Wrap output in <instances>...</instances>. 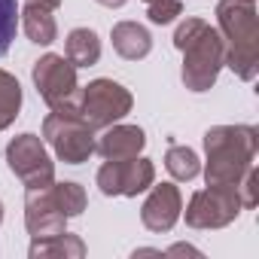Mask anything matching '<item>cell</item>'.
<instances>
[{
  "label": "cell",
  "instance_id": "4fadbf2b",
  "mask_svg": "<svg viewBox=\"0 0 259 259\" xmlns=\"http://www.w3.org/2000/svg\"><path fill=\"white\" fill-rule=\"evenodd\" d=\"M110 40L116 55L125 61H141L153 52V34L141 22H116L110 31Z\"/></svg>",
  "mask_w": 259,
  "mask_h": 259
},
{
  "label": "cell",
  "instance_id": "83f0119b",
  "mask_svg": "<svg viewBox=\"0 0 259 259\" xmlns=\"http://www.w3.org/2000/svg\"><path fill=\"white\" fill-rule=\"evenodd\" d=\"M144 4H156V0H144Z\"/></svg>",
  "mask_w": 259,
  "mask_h": 259
},
{
  "label": "cell",
  "instance_id": "277c9868",
  "mask_svg": "<svg viewBox=\"0 0 259 259\" xmlns=\"http://www.w3.org/2000/svg\"><path fill=\"white\" fill-rule=\"evenodd\" d=\"M43 141L52 147L55 159L64 165H82L95 156V128L79 113L52 110L43 119Z\"/></svg>",
  "mask_w": 259,
  "mask_h": 259
},
{
  "label": "cell",
  "instance_id": "4316f807",
  "mask_svg": "<svg viewBox=\"0 0 259 259\" xmlns=\"http://www.w3.org/2000/svg\"><path fill=\"white\" fill-rule=\"evenodd\" d=\"M244 4H256V0H244Z\"/></svg>",
  "mask_w": 259,
  "mask_h": 259
},
{
  "label": "cell",
  "instance_id": "cb8c5ba5",
  "mask_svg": "<svg viewBox=\"0 0 259 259\" xmlns=\"http://www.w3.org/2000/svg\"><path fill=\"white\" fill-rule=\"evenodd\" d=\"M95 4H101V7H107V10H122L125 0H95Z\"/></svg>",
  "mask_w": 259,
  "mask_h": 259
},
{
  "label": "cell",
  "instance_id": "8992f818",
  "mask_svg": "<svg viewBox=\"0 0 259 259\" xmlns=\"http://www.w3.org/2000/svg\"><path fill=\"white\" fill-rule=\"evenodd\" d=\"M135 107V95L128 92L122 82L116 79H92L82 92H79V116L95 128V132H104L107 125L122 122Z\"/></svg>",
  "mask_w": 259,
  "mask_h": 259
},
{
  "label": "cell",
  "instance_id": "ba28073f",
  "mask_svg": "<svg viewBox=\"0 0 259 259\" xmlns=\"http://www.w3.org/2000/svg\"><path fill=\"white\" fill-rule=\"evenodd\" d=\"M98 189L107 198L125 195V198H138L156 183V165L147 156H132V159H104V165L95 174Z\"/></svg>",
  "mask_w": 259,
  "mask_h": 259
},
{
  "label": "cell",
  "instance_id": "9c48e42d",
  "mask_svg": "<svg viewBox=\"0 0 259 259\" xmlns=\"http://www.w3.org/2000/svg\"><path fill=\"white\" fill-rule=\"evenodd\" d=\"M7 165L25 183V189H43L55 180V162L40 135H19L7 144Z\"/></svg>",
  "mask_w": 259,
  "mask_h": 259
},
{
  "label": "cell",
  "instance_id": "9a60e30c",
  "mask_svg": "<svg viewBox=\"0 0 259 259\" xmlns=\"http://www.w3.org/2000/svg\"><path fill=\"white\" fill-rule=\"evenodd\" d=\"M64 58L79 67H95L101 61V37L92 28H73L64 40Z\"/></svg>",
  "mask_w": 259,
  "mask_h": 259
},
{
  "label": "cell",
  "instance_id": "d6986e66",
  "mask_svg": "<svg viewBox=\"0 0 259 259\" xmlns=\"http://www.w3.org/2000/svg\"><path fill=\"white\" fill-rule=\"evenodd\" d=\"M52 192H55L61 210L67 213V220L79 217V213L89 207V195H85V189H82L79 183H73V180H61V183L52 180Z\"/></svg>",
  "mask_w": 259,
  "mask_h": 259
},
{
  "label": "cell",
  "instance_id": "484cf974",
  "mask_svg": "<svg viewBox=\"0 0 259 259\" xmlns=\"http://www.w3.org/2000/svg\"><path fill=\"white\" fill-rule=\"evenodd\" d=\"M0 223H4V201H0Z\"/></svg>",
  "mask_w": 259,
  "mask_h": 259
},
{
  "label": "cell",
  "instance_id": "30bf717a",
  "mask_svg": "<svg viewBox=\"0 0 259 259\" xmlns=\"http://www.w3.org/2000/svg\"><path fill=\"white\" fill-rule=\"evenodd\" d=\"M25 229L31 235V241H43L52 235L67 232V213L61 210L52 183L43 189H28L25 192Z\"/></svg>",
  "mask_w": 259,
  "mask_h": 259
},
{
  "label": "cell",
  "instance_id": "ac0fdd59",
  "mask_svg": "<svg viewBox=\"0 0 259 259\" xmlns=\"http://www.w3.org/2000/svg\"><path fill=\"white\" fill-rule=\"evenodd\" d=\"M22 113V82L0 67V132L10 128Z\"/></svg>",
  "mask_w": 259,
  "mask_h": 259
},
{
  "label": "cell",
  "instance_id": "6da1fadb",
  "mask_svg": "<svg viewBox=\"0 0 259 259\" xmlns=\"http://www.w3.org/2000/svg\"><path fill=\"white\" fill-rule=\"evenodd\" d=\"M259 153V132L253 125H213L204 132V183L238 186Z\"/></svg>",
  "mask_w": 259,
  "mask_h": 259
},
{
  "label": "cell",
  "instance_id": "e0dca14e",
  "mask_svg": "<svg viewBox=\"0 0 259 259\" xmlns=\"http://www.w3.org/2000/svg\"><path fill=\"white\" fill-rule=\"evenodd\" d=\"M165 168L174 180L180 183H189L201 174V159L192 147H183V144H171L168 153H165Z\"/></svg>",
  "mask_w": 259,
  "mask_h": 259
},
{
  "label": "cell",
  "instance_id": "44dd1931",
  "mask_svg": "<svg viewBox=\"0 0 259 259\" xmlns=\"http://www.w3.org/2000/svg\"><path fill=\"white\" fill-rule=\"evenodd\" d=\"M147 16L153 25H171L177 22V16H183V4L180 0H156V4H150Z\"/></svg>",
  "mask_w": 259,
  "mask_h": 259
},
{
  "label": "cell",
  "instance_id": "ffe728a7",
  "mask_svg": "<svg viewBox=\"0 0 259 259\" xmlns=\"http://www.w3.org/2000/svg\"><path fill=\"white\" fill-rule=\"evenodd\" d=\"M19 34V4L16 0H0V58H4Z\"/></svg>",
  "mask_w": 259,
  "mask_h": 259
},
{
  "label": "cell",
  "instance_id": "d4e9b609",
  "mask_svg": "<svg viewBox=\"0 0 259 259\" xmlns=\"http://www.w3.org/2000/svg\"><path fill=\"white\" fill-rule=\"evenodd\" d=\"M28 4H40V7H46V10H58L61 0H28Z\"/></svg>",
  "mask_w": 259,
  "mask_h": 259
},
{
  "label": "cell",
  "instance_id": "8fae6325",
  "mask_svg": "<svg viewBox=\"0 0 259 259\" xmlns=\"http://www.w3.org/2000/svg\"><path fill=\"white\" fill-rule=\"evenodd\" d=\"M180 210H183L180 186L177 183H153L150 195H147V201L141 207V223H144L147 232L165 235V232H171L177 226Z\"/></svg>",
  "mask_w": 259,
  "mask_h": 259
},
{
  "label": "cell",
  "instance_id": "603a6c76",
  "mask_svg": "<svg viewBox=\"0 0 259 259\" xmlns=\"http://www.w3.org/2000/svg\"><path fill=\"white\" fill-rule=\"evenodd\" d=\"M177 253H192V256H201V250L189 247V244H174L171 250H165V256H177Z\"/></svg>",
  "mask_w": 259,
  "mask_h": 259
},
{
  "label": "cell",
  "instance_id": "7c38bea8",
  "mask_svg": "<svg viewBox=\"0 0 259 259\" xmlns=\"http://www.w3.org/2000/svg\"><path fill=\"white\" fill-rule=\"evenodd\" d=\"M147 147V135L141 125H125V122H113L104 128V135L95 141V153H101L104 159H132L141 156Z\"/></svg>",
  "mask_w": 259,
  "mask_h": 259
},
{
  "label": "cell",
  "instance_id": "7a4b0ae2",
  "mask_svg": "<svg viewBox=\"0 0 259 259\" xmlns=\"http://www.w3.org/2000/svg\"><path fill=\"white\" fill-rule=\"evenodd\" d=\"M217 31L226 43L223 67L238 79L253 82L259 73V16L256 4L244 0H220L217 4Z\"/></svg>",
  "mask_w": 259,
  "mask_h": 259
},
{
  "label": "cell",
  "instance_id": "7402d4cb",
  "mask_svg": "<svg viewBox=\"0 0 259 259\" xmlns=\"http://www.w3.org/2000/svg\"><path fill=\"white\" fill-rule=\"evenodd\" d=\"M238 192H241V204H244L247 210H250V207H256V201H259V171H256V165L241 177Z\"/></svg>",
  "mask_w": 259,
  "mask_h": 259
},
{
  "label": "cell",
  "instance_id": "5b68a950",
  "mask_svg": "<svg viewBox=\"0 0 259 259\" xmlns=\"http://www.w3.org/2000/svg\"><path fill=\"white\" fill-rule=\"evenodd\" d=\"M31 79L43 98V104L49 110H61V113H79V79H76V67L55 52H46L43 58L34 61Z\"/></svg>",
  "mask_w": 259,
  "mask_h": 259
},
{
  "label": "cell",
  "instance_id": "3957f363",
  "mask_svg": "<svg viewBox=\"0 0 259 259\" xmlns=\"http://www.w3.org/2000/svg\"><path fill=\"white\" fill-rule=\"evenodd\" d=\"M183 85L195 95H204L217 85L220 70H223V58H226V43L220 37L217 28L204 25L198 37H192L183 49Z\"/></svg>",
  "mask_w": 259,
  "mask_h": 259
},
{
  "label": "cell",
  "instance_id": "2e32d148",
  "mask_svg": "<svg viewBox=\"0 0 259 259\" xmlns=\"http://www.w3.org/2000/svg\"><path fill=\"white\" fill-rule=\"evenodd\" d=\"M31 259H52V256H70V259H79L85 256V241L79 235H70V232H61V235H52V238H43V241H31V250H28Z\"/></svg>",
  "mask_w": 259,
  "mask_h": 259
},
{
  "label": "cell",
  "instance_id": "5bb4252c",
  "mask_svg": "<svg viewBox=\"0 0 259 259\" xmlns=\"http://www.w3.org/2000/svg\"><path fill=\"white\" fill-rule=\"evenodd\" d=\"M52 13H55V10H46V7H40V4H28V0H25V7L19 10V25H22V31L28 34L31 43H37V46H52V43L58 40V22H55Z\"/></svg>",
  "mask_w": 259,
  "mask_h": 259
},
{
  "label": "cell",
  "instance_id": "52a82bcc",
  "mask_svg": "<svg viewBox=\"0 0 259 259\" xmlns=\"http://www.w3.org/2000/svg\"><path fill=\"white\" fill-rule=\"evenodd\" d=\"M244 204H241V192L238 186H204L198 192H192L186 210H180V217H186L189 229H226L229 223H235L241 217Z\"/></svg>",
  "mask_w": 259,
  "mask_h": 259
}]
</instances>
